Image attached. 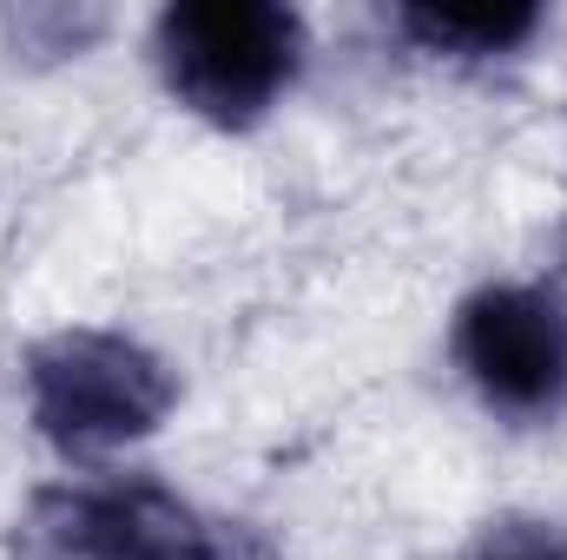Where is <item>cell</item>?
Returning <instances> with one entry per match:
<instances>
[{
  "label": "cell",
  "mask_w": 567,
  "mask_h": 560,
  "mask_svg": "<svg viewBox=\"0 0 567 560\" xmlns=\"http://www.w3.org/2000/svg\"><path fill=\"white\" fill-rule=\"evenodd\" d=\"M158 73L212 126H258L303 66V20L278 0H185L158 13Z\"/></svg>",
  "instance_id": "1"
},
{
  "label": "cell",
  "mask_w": 567,
  "mask_h": 560,
  "mask_svg": "<svg viewBox=\"0 0 567 560\" xmlns=\"http://www.w3.org/2000/svg\"><path fill=\"white\" fill-rule=\"evenodd\" d=\"M172 370L120 330H60L27 350L33 428L66 455H100L152 435L172 409Z\"/></svg>",
  "instance_id": "2"
},
{
  "label": "cell",
  "mask_w": 567,
  "mask_h": 560,
  "mask_svg": "<svg viewBox=\"0 0 567 560\" xmlns=\"http://www.w3.org/2000/svg\"><path fill=\"white\" fill-rule=\"evenodd\" d=\"M13 560H225L192 501L158 481L47 488L13 528Z\"/></svg>",
  "instance_id": "3"
},
{
  "label": "cell",
  "mask_w": 567,
  "mask_h": 560,
  "mask_svg": "<svg viewBox=\"0 0 567 560\" xmlns=\"http://www.w3.org/2000/svg\"><path fill=\"white\" fill-rule=\"evenodd\" d=\"M455 363L502 416H555L567 403V310L535 283H488L455 317Z\"/></svg>",
  "instance_id": "4"
},
{
  "label": "cell",
  "mask_w": 567,
  "mask_h": 560,
  "mask_svg": "<svg viewBox=\"0 0 567 560\" xmlns=\"http://www.w3.org/2000/svg\"><path fill=\"white\" fill-rule=\"evenodd\" d=\"M396 27H403L423 53L495 60V53H515V46L542 27V7H403Z\"/></svg>",
  "instance_id": "5"
},
{
  "label": "cell",
  "mask_w": 567,
  "mask_h": 560,
  "mask_svg": "<svg viewBox=\"0 0 567 560\" xmlns=\"http://www.w3.org/2000/svg\"><path fill=\"white\" fill-rule=\"evenodd\" d=\"M462 560H567V521L542 515H502L482 528V541Z\"/></svg>",
  "instance_id": "6"
}]
</instances>
